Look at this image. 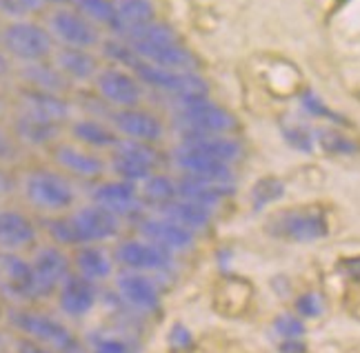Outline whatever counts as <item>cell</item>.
Wrapping results in <instances>:
<instances>
[{
  "label": "cell",
  "instance_id": "f546056e",
  "mask_svg": "<svg viewBox=\"0 0 360 353\" xmlns=\"http://www.w3.org/2000/svg\"><path fill=\"white\" fill-rule=\"evenodd\" d=\"M58 133H60V127L53 125V122L40 120L34 116H27V114H20L16 118V135L25 145L45 147V145H51L53 140H56Z\"/></svg>",
  "mask_w": 360,
  "mask_h": 353
},
{
  "label": "cell",
  "instance_id": "d6a6232c",
  "mask_svg": "<svg viewBox=\"0 0 360 353\" xmlns=\"http://www.w3.org/2000/svg\"><path fill=\"white\" fill-rule=\"evenodd\" d=\"M283 135L285 140L292 145L298 152H311L314 149V142H316V133L307 127L302 125L300 120H294V118H285L283 120Z\"/></svg>",
  "mask_w": 360,
  "mask_h": 353
},
{
  "label": "cell",
  "instance_id": "e575fe53",
  "mask_svg": "<svg viewBox=\"0 0 360 353\" xmlns=\"http://www.w3.org/2000/svg\"><path fill=\"white\" fill-rule=\"evenodd\" d=\"M285 194V185L278 178H262L254 185L252 189V205L254 209H262L276 202L278 198H283Z\"/></svg>",
  "mask_w": 360,
  "mask_h": 353
},
{
  "label": "cell",
  "instance_id": "60d3db41",
  "mask_svg": "<svg viewBox=\"0 0 360 353\" xmlns=\"http://www.w3.org/2000/svg\"><path fill=\"white\" fill-rule=\"evenodd\" d=\"M302 107L307 109L311 116H325V118H331V120H340V116H336V114H331L327 107L323 105V100L316 96V93H311V91H307V93H302Z\"/></svg>",
  "mask_w": 360,
  "mask_h": 353
},
{
  "label": "cell",
  "instance_id": "52a82bcc",
  "mask_svg": "<svg viewBox=\"0 0 360 353\" xmlns=\"http://www.w3.org/2000/svg\"><path fill=\"white\" fill-rule=\"evenodd\" d=\"M269 234L287 242H314L329 234V225L318 209H287L269 220Z\"/></svg>",
  "mask_w": 360,
  "mask_h": 353
},
{
  "label": "cell",
  "instance_id": "d590c367",
  "mask_svg": "<svg viewBox=\"0 0 360 353\" xmlns=\"http://www.w3.org/2000/svg\"><path fill=\"white\" fill-rule=\"evenodd\" d=\"M45 9V0H0V13L11 20H25Z\"/></svg>",
  "mask_w": 360,
  "mask_h": 353
},
{
  "label": "cell",
  "instance_id": "ac0fdd59",
  "mask_svg": "<svg viewBox=\"0 0 360 353\" xmlns=\"http://www.w3.org/2000/svg\"><path fill=\"white\" fill-rule=\"evenodd\" d=\"M141 234L145 240L154 242L156 247L167 253H180L193 247V234L187 229L178 227L176 222L162 218V215H151L141 222Z\"/></svg>",
  "mask_w": 360,
  "mask_h": 353
},
{
  "label": "cell",
  "instance_id": "d4e9b609",
  "mask_svg": "<svg viewBox=\"0 0 360 353\" xmlns=\"http://www.w3.org/2000/svg\"><path fill=\"white\" fill-rule=\"evenodd\" d=\"M158 215L176 222L178 227L187 229V232H191V234H196V232H202V229L210 225L212 209L200 207V205H196V202H189L183 198H174L172 202H167V205L158 207Z\"/></svg>",
  "mask_w": 360,
  "mask_h": 353
},
{
  "label": "cell",
  "instance_id": "277c9868",
  "mask_svg": "<svg viewBox=\"0 0 360 353\" xmlns=\"http://www.w3.org/2000/svg\"><path fill=\"white\" fill-rule=\"evenodd\" d=\"M131 74L141 80L143 85L169 93L176 98H189V96H207L210 85L198 72H172L162 67L149 65L145 60H138L131 67Z\"/></svg>",
  "mask_w": 360,
  "mask_h": 353
},
{
  "label": "cell",
  "instance_id": "9a60e30c",
  "mask_svg": "<svg viewBox=\"0 0 360 353\" xmlns=\"http://www.w3.org/2000/svg\"><path fill=\"white\" fill-rule=\"evenodd\" d=\"M0 291L16 300L36 298L32 265L22 260L18 253L0 251Z\"/></svg>",
  "mask_w": 360,
  "mask_h": 353
},
{
  "label": "cell",
  "instance_id": "3957f363",
  "mask_svg": "<svg viewBox=\"0 0 360 353\" xmlns=\"http://www.w3.org/2000/svg\"><path fill=\"white\" fill-rule=\"evenodd\" d=\"M0 40H3L7 56H13L22 62L47 60L53 53V45H56V40H53L47 27L27 18L11 20L9 25H5Z\"/></svg>",
  "mask_w": 360,
  "mask_h": 353
},
{
  "label": "cell",
  "instance_id": "7402d4cb",
  "mask_svg": "<svg viewBox=\"0 0 360 353\" xmlns=\"http://www.w3.org/2000/svg\"><path fill=\"white\" fill-rule=\"evenodd\" d=\"M118 295L136 311H151L160 302V291L156 282L138 271H127L116 280Z\"/></svg>",
  "mask_w": 360,
  "mask_h": 353
},
{
  "label": "cell",
  "instance_id": "5bb4252c",
  "mask_svg": "<svg viewBox=\"0 0 360 353\" xmlns=\"http://www.w3.org/2000/svg\"><path fill=\"white\" fill-rule=\"evenodd\" d=\"M72 102H69L60 93H49V91H38L27 87L20 93V114L34 116L40 120L53 122V125L63 127L65 122L72 120Z\"/></svg>",
  "mask_w": 360,
  "mask_h": 353
},
{
  "label": "cell",
  "instance_id": "816d5d0a",
  "mask_svg": "<svg viewBox=\"0 0 360 353\" xmlns=\"http://www.w3.org/2000/svg\"><path fill=\"white\" fill-rule=\"evenodd\" d=\"M3 342H5V340H3V333H0V349H3Z\"/></svg>",
  "mask_w": 360,
  "mask_h": 353
},
{
  "label": "cell",
  "instance_id": "d6986e66",
  "mask_svg": "<svg viewBox=\"0 0 360 353\" xmlns=\"http://www.w3.org/2000/svg\"><path fill=\"white\" fill-rule=\"evenodd\" d=\"M138 58L172 72H198L196 56L180 43L172 45H131Z\"/></svg>",
  "mask_w": 360,
  "mask_h": 353
},
{
  "label": "cell",
  "instance_id": "6da1fadb",
  "mask_svg": "<svg viewBox=\"0 0 360 353\" xmlns=\"http://www.w3.org/2000/svg\"><path fill=\"white\" fill-rule=\"evenodd\" d=\"M178 112L176 122L183 129V138L193 135H223L236 127V118L227 109L218 107L207 96H189L176 98Z\"/></svg>",
  "mask_w": 360,
  "mask_h": 353
},
{
  "label": "cell",
  "instance_id": "681fc988",
  "mask_svg": "<svg viewBox=\"0 0 360 353\" xmlns=\"http://www.w3.org/2000/svg\"><path fill=\"white\" fill-rule=\"evenodd\" d=\"M7 72H9V58H7V53L0 49V78L7 76Z\"/></svg>",
  "mask_w": 360,
  "mask_h": 353
},
{
  "label": "cell",
  "instance_id": "ba28073f",
  "mask_svg": "<svg viewBox=\"0 0 360 353\" xmlns=\"http://www.w3.org/2000/svg\"><path fill=\"white\" fill-rule=\"evenodd\" d=\"M47 29L53 36V40L63 47L94 49L96 45H101L98 25L87 20L74 7H58L56 11H51Z\"/></svg>",
  "mask_w": 360,
  "mask_h": 353
},
{
  "label": "cell",
  "instance_id": "f5cc1de1",
  "mask_svg": "<svg viewBox=\"0 0 360 353\" xmlns=\"http://www.w3.org/2000/svg\"><path fill=\"white\" fill-rule=\"evenodd\" d=\"M0 112H3V100H0Z\"/></svg>",
  "mask_w": 360,
  "mask_h": 353
},
{
  "label": "cell",
  "instance_id": "4fadbf2b",
  "mask_svg": "<svg viewBox=\"0 0 360 353\" xmlns=\"http://www.w3.org/2000/svg\"><path fill=\"white\" fill-rule=\"evenodd\" d=\"M116 260L127 269L147 274V271H162L172 265V253L156 247L154 242L145 238L141 240H124L116 249Z\"/></svg>",
  "mask_w": 360,
  "mask_h": 353
},
{
  "label": "cell",
  "instance_id": "ee69618b",
  "mask_svg": "<svg viewBox=\"0 0 360 353\" xmlns=\"http://www.w3.org/2000/svg\"><path fill=\"white\" fill-rule=\"evenodd\" d=\"M278 353H307V345L302 342V338H292V340H281Z\"/></svg>",
  "mask_w": 360,
  "mask_h": 353
},
{
  "label": "cell",
  "instance_id": "8fae6325",
  "mask_svg": "<svg viewBox=\"0 0 360 353\" xmlns=\"http://www.w3.org/2000/svg\"><path fill=\"white\" fill-rule=\"evenodd\" d=\"M30 265H32L36 298L58 291V287L69 276V258L58 247H51V244L40 247Z\"/></svg>",
  "mask_w": 360,
  "mask_h": 353
},
{
  "label": "cell",
  "instance_id": "7dc6e473",
  "mask_svg": "<svg viewBox=\"0 0 360 353\" xmlns=\"http://www.w3.org/2000/svg\"><path fill=\"white\" fill-rule=\"evenodd\" d=\"M345 269L352 278H360V258H347L345 260Z\"/></svg>",
  "mask_w": 360,
  "mask_h": 353
},
{
  "label": "cell",
  "instance_id": "8d00e7d4",
  "mask_svg": "<svg viewBox=\"0 0 360 353\" xmlns=\"http://www.w3.org/2000/svg\"><path fill=\"white\" fill-rule=\"evenodd\" d=\"M316 140L321 142V147L325 149V152L329 154H342V156H349L356 152V145L345 138L342 133L334 131V129H321L316 133Z\"/></svg>",
  "mask_w": 360,
  "mask_h": 353
},
{
  "label": "cell",
  "instance_id": "7a4b0ae2",
  "mask_svg": "<svg viewBox=\"0 0 360 353\" xmlns=\"http://www.w3.org/2000/svg\"><path fill=\"white\" fill-rule=\"evenodd\" d=\"M22 194L32 207L47 213L67 211L76 202L74 185L67 180V175L49 169L27 173L22 180Z\"/></svg>",
  "mask_w": 360,
  "mask_h": 353
},
{
  "label": "cell",
  "instance_id": "5b68a950",
  "mask_svg": "<svg viewBox=\"0 0 360 353\" xmlns=\"http://www.w3.org/2000/svg\"><path fill=\"white\" fill-rule=\"evenodd\" d=\"M13 324L30 338V340L47 347L53 353H80L78 340L63 322L38 314V311H20L13 316Z\"/></svg>",
  "mask_w": 360,
  "mask_h": 353
},
{
  "label": "cell",
  "instance_id": "bcb514c9",
  "mask_svg": "<svg viewBox=\"0 0 360 353\" xmlns=\"http://www.w3.org/2000/svg\"><path fill=\"white\" fill-rule=\"evenodd\" d=\"M11 189H13V180H11V175L7 171L0 169V198L11 194Z\"/></svg>",
  "mask_w": 360,
  "mask_h": 353
},
{
  "label": "cell",
  "instance_id": "e0dca14e",
  "mask_svg": "<svg viewBox=\"0 0 360 353\" xmlns=\"http://www.w3.org/2000/svg\"><path fill=\"white\" fill-rule=\"evenodd\" d=\"M53 162L67 173L76 178H98L105 173L107 165L101 156H96L91 149H85L82 145H58L53 147Z\"/></svg>",
  "mask_w": 360,
  "mask_h": 353
},
{
  "label": "cell",
  "instance_id": "83f0119b",
  "mask_svg": "<svg viewBox=\"0 0 360 353\" xmlns=\"http://www.w3.org/2000/svg\"><path fill=\"white\" fill-rule=\"evenodd\" d=\"M156 20V9L151 0H116V22L112 32L122 38L141 25Z\"/></svg>",
  "mask_w": 360,
  "mask_h": 353
},
{
  "label": "cell",
  "instance_id": "ab89813d",
  "mask_svg": "<svg viewBox=\"0 0 360 353\" xmlns=\"http://www.w3.org/2000/svg\"><path fill=\"white\" fill-rule=\"evenodd\" d=\"M49 232L53 236V240L60 242V244H80L78 240V234H76V229L72 225V218H53L49 222Z\"/></svg>",
  "mask_w": 360,
  "mask_h": 353
},
{
  "label": "cell",
  "instance_id": "2e32d148",
  "mask_svg": "<svg viewBox=\"0 0 360 353\" xmlns=\"http://www.w3.org/2000/svg\"><path fill=\"white\" fill-rule=\"evenodd\" d=\"M91 200H94V205L112 211L114 215H118V218L138 211L143 205L141 194H138V185L124 182V180L101 182L91 192Z\"/></svg>",
  "mask_w": 360,
  "mask_h": 353
},
{
  "label": "cell",
  "instance_id": "f907efd6",
  "mask_svg": "<svg viewBox=\"0 0 360 353\" xmlns=\"http://www.w3.org/2000/svg\"><path fill=\"white\" fill-rule=\"evenodd\" d=\"M47 3H53V5H65V3H72V0H45V5Z\"/></svg>",
  "mask_w": 360,
  "mask_h": 353
},
{
  "label": "cell",
  "instance_id": "44dd1931",
  "mask_svg": "<svg viewBox=\"0 0 360 353\" xmlns=\"http://www.w3.org/2000/svg\"><path fill=\"white\" fill-rule=\"evenodd\" d=\"M53 65L56 69L69 80V83H89L101 72L98 58L91 49H76V47H60L53 49Z\"/></svg>",
  "mask_w": 360,
  "mask_h": 353
},
{
  "label": "cell",
  "instance_id": "cb8c5ba5",
  "mask_svg": "<svg viewBox=\"0 0 360 353\" xmlns=\"http://www.w3.org/2000/svg\"><path fill=\"white\" fill-rule=\"evenodd\" d=\"M180 145L193 154L223 162V165H229V167H231V162H236L243 156L240 142L227 138L225 133L223 135H193V138H183Z\"/></svg>",
  "mask_w": 360,
  "mask_h": 353
},
{
  "label": "cell",
  "instance_id": "ffe728a7",
  "mask_svg": "<svg viewBox=\"0 0 360 353\" xmlns=\"http://www.w3.org/2000/svg\"><path fill=\"white\" fill-rule=\"evenodd\" d=\"M96 284L78 274H69L58 287V307L69 318L87 316L96 305Z\"/></svg>",
  "mask_w": 360,
  "mask_h": 353
},
{
  "label": "cell",
  "instance_id": "7c38bea8",
  "mask_svg": "<svg viewBox=\"0 0 360 353\" xmlns=\"http://www.w3.org/2000/svg\"><path fill=\"white\" fill-rule=\"evenodd\" d=\"M72 225L78 234L80 244H94V242H103L109 240L118 234L120 229V218L114 215L112 211H107L98 205H87L76 209L72 215Z\"/></svg>",
  "mask_w": 360,
  "mask_h": 353
},
{
  "label": "cell",
  "instance_id": "30bf717a",
  "mask_svg": "<svg viewBox=\"0 0 360 353\" xmlns=\"http://www.w3.org/2000/svg\"><path fill=\"white\" fill-rule=\"evenodd\" d=\"M109 125L124 140H138L154 145L162 140L165 125L162 120L141 107H129V109H116L109 116Z\"/></svg>",
  "mask_w": 360,
  "mask_h": 353
},
{
  "label": "cell",
  "instance_id": "4316f807",
  "mask_svg": "<svg viewBox=\"0 0 360 353\" xmlns=\"http://www.w3.org/2000/svg\"><path fill=\"white\" fill-rule=\"evenodd\" d=\"M22 80L30 89L38 91H49V93H63L69 89V80L56 69V65L47 60H36V62H25L22 65Z\"/></svg>",
  "mask_w": 360,
  "mask_h": 353
},
{
  "label": "cell",
  "instance_id": "f6af8a7d",
  "mask_svg": "<svg viewBox=\"0 0 360 353\" xmlns=\"http://www.w3.org/2000/svg\"><path fill=\"white\" fill-rule=\"evenodd\" d=\"M18 353H53V351H49L47 347L30 340V338H25V340L18 342Z\"/></svg>",
  "mask_w": 360,
  "mask_h": 353
},
{
  "label": "cell",
  "instance_id": "7bdbcfd3",
  "mask_svg": "<svg viewBox=\"0 0 360 353\" xmlns=\"http://www.w3.org/2000/svg\"><path fill=\"white\" fill-rule=\"evenodd\" d=\"M94 353H131V349L120 338H101L94 345Z\"/></svg>",
  "mask_w": 360,
  "mask_h": 353
},
{
  "label": "cell",
  "instance_id": "4dcf8cb0",
  "mask_svg": "<svg viewBox=\"0 0 360 353\" xmlns=\"http://www.w3.org/2000/svg\"><path fill=\"white\" fill-rule=\"evenodd\" d=\"M138 194H141L143 202H149L154 207H162L176 198V180L162 173H151L147 180L141 182Z\"/></svg>",
  "mask_w": 360,
  "mask_h": 353
},
{
  "label": "cell",
  "instance_id": "484cf974",
  "mask_svg": "<svg viewBox=\"0 0 360 353\" xmlns=\"http://www.w3.org/2000/svg\"><path fill=\"white\" fill-rule=\"evenodd\" d=\"M74 267L78 276L96 284L112 276L114 260L105 249L96 247V244H80V249L76 251V258H74Z\"/></svg>",
  "mask_w": 360,
  "mask_h": 353
},
{
  "label": "cell",
  "instance_id": "f1b7e54d",
  "mask_svg": "<svg viewBox=\"0 0 360 353\" xmlns=\"http://www.w3.org/2000/svg\"><path fill=\"white\" fill-rule=\"evenodd\" d=\"M72 135L76 142L89 149H114L120 135L112 129L109 122H101L96 118H80L72 122Z\"/></svg>",
  "mask_w": 360,
  "mask_h": 353
},
{
  "label": "cell",
  "instance_id": "f35d334b",
  "mask_svg": "<svg viewBox=\"0 0 360 353\" xmlns=\"http://www.w3.org/2000/svg\"><path fill=\"white\" fill-rule=\"evenodd\" d=\"M296 314L302 318V320H309V318H321L323 311H325V300L321 293L316 291H307L296 298Z\"/></svg>",
  "mask_w": 360,
  "mask_h": 353
},
{
  "label": "cell",
  "instance_id": "1f68e13d",
  "mask_svg": "<svg viewBox=\"0 0 360 353\" xmlns=\"http://www.w3.org/2000/svg\"><path fill=\"white\" fill-rule=\"evenodd\" d=\"M74 9L80 11L94 25L112 29L116 22V0H72Z\"/></svg>",
  "mask_w": 360,
  "mask_h": 353
},
{
  "label": "cell",
  "instance_id": "74e56055",
  "mask_svg": "<svg viewBox=\"0 0 360 353\" xmlns=\"http://www.w3.org/2000/svg\"><path fill=\"white\" fill-rule=\"evenodd\" d=\"M271 331L281 338V340H292V338H302L304 335V320L296 314H281L274 318Z\"/></svg>",
  "mask_w": 360,
  "mask_h": 353
},
{
  "label": "cell",
  "instance_id": "603a6c76",
  "mask_svg": "<svg viewBox=\"0 0 360 353\" xmlns=\"http://www.w3.org/2000/svg\"><path fill=\"white\" fill-rule=\"evenodd\" d=\"M36 240V227L25 213L13 209H0V251L18 253L32 247Z\"/></svg>",
  "mask_w": 360,
  "mask_h": 353
},
{
  "label": "cell",
  "instance_id": "8992f818",
  "mask_svg": "<svg viewBox=\"0 0 360 353\" xmlns=\"http://www.w3.org/2000/svg\"><path fill=\"white\" fill-rule=\"evenodd\" d=\"M158 165H160V156L154 149V145L149 142L120 138L118 145L114 147L112 171L118 175V180L141 185L151 173H156Z\"/></svg>",
  "mask_w": 360,
  "mask_h": 353
},
{
  "label": "cell",
  "instance_id": "b9f144b4",
  "mask_svg": "<svg viewBox=\"0 0 360 353\" xmlns=\"http://www.w3.org/2000/svg\"><path fill=\"white\" fill-rule=\"evenodd\" d=\"M169 342L174 349H180V351H185L193 345V335L191 331L185 327V324H174L172 331H169Z\"/></svg>",
  "mask_w": 360,
  "mask_h": 353
},
{
  "label": "cell",
  "instance_id": "836d02e7",
  "mask_svg": "<svg viewBox=\"0 0 360 353\" xmlns=\"http://www.w3.org/2000/svg\"><path fill=\"white\" fill-rule=\"evenodd\" d=\"M103 53L105 56L112 60V62H116V65H120V67H131L141 60L138 58V53L134 51V47L127 43L124 38H118V36H114V38H109V40H105L103 43Z\"/></svg>",
  "mask_w": 360,
  "mask_h": 353
},
{
  "label": "cell",
  "instance_id": "9c48e42d",
  "mask_svg": "<svg viewBox=\"0 0 360 353\" xmlns=\"http://www.w3.org/2000/svg\"><path fill=\"white\" fill-rule=\"evenodd\" d=\"M96 91L98 96L109 102L116 109H129V107H138L143 100V83L138 80L131 72L122 69V67H107L101 69L94 78Z\"/></svg>",
  "mask_w": 360,
  "mask_h": 353
},
{
  "label": "cell",
  "instance_id": "c3c4849f",
  "mask_svg": "<svg viewBox=\"0 0 360 353\" xmlns=\"http://www.w3.org/2000/svg\"><path fill=\"white\" fill-rule=\"evenodd\" d=\"M9 152H11V142H9L7 135H5L3 131H0V158L9 156Z\"/></svg>",
  "mask_w": 360,
  "mask_h": 353
}]
</instances>
